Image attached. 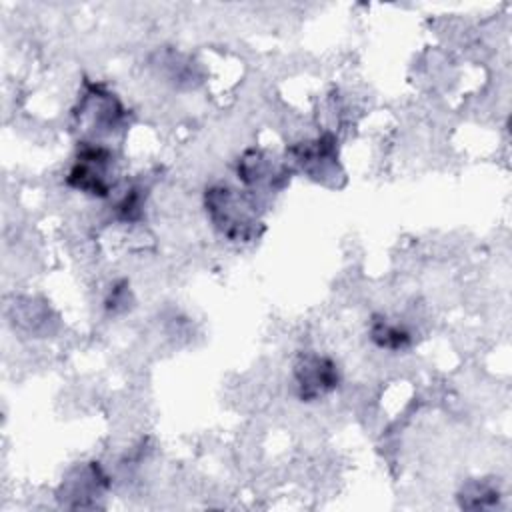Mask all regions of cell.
Here are the masks:
<instances>
[{
    "label": "cell",
    "mask_w": 512,
    "mask_h": 512,
    "mask_svg": "<svg viewBox=\"0 0 512 512\" xmlns=\"http://www.w3.org/2000/svg\"><path fill=\"white\" fill-rule=\"evenodd\" d=\"M204 206L214 228L232 242H250L260 234V220L254 204L228 184L210 186L204 194Z\"/></svg>",
    "instance_id": "1"
},
{
    "label": "cell",
    "mask_w": 512,
    "mask_h": 512,
    "mask_svg": "<svg viewBox=\"0 0 512 512\" xmlns=\"http://www.w3.org/2000/svg\"><path fill=\"white\" fill-rule=\"evenodd\" d=\"M114 154L96 142H82L66 174V184L94 198H106L112 190Z\"/></svg>",
    "instance_id": "2"
},
{
    "label": "cell",
    "mask_w": 512,
    "mask_h": 512,
    "mask_svg": "<svg viewBox=\"0 0 512 512\" xmlns=\"http://www.w3.org/2000/svg\"><path fill=\"white\" fill-rule=\"evenodd\" d=\"M340 372L332 358L320 354H302L294 364V386L302 402H314L336 390Z\"/></svg>",
    "instance_id": "3"
},
{
    "label": "cell",
    "mask_w": 512,
    "mask_h": 512,
    "mask_svg": "<svg viewBox=\"0 0 512 512\" xmlns=\"http://www.w3.org/2000/svg\"><path fill=\"white\" fill-rule=\"evenodd\" d=\"M370 338L378 348L400 352L412 344V334L398 322H390L386 316H374L370 322Z\"/></svg>",
    "instance_id": "4"
},
{
    "label": "cell",
    "mask_w": 512,
    "mask_h": 512,
    "mask_svg": "<svg viewBox=\"0 0 512 512\" xmlns=\"http://www.w3.org/2000/svg\"><path fill=\"white\" fill-rule=\"evenodd\" d=\"M496 500H498V492L494 488L480 486V484H470L464 490L462 506H466V508H486V506H494Z\"/></svg>",
    "instance_id": "5"
},
{
    "label": "cell",
    "mask_w": 512,
    "mask_h": 512,
    "mask_svg": "<svg viewBox=\"0 0 512 512\" xmlns=\"http://www.w3.org/2000/svg\"><path fill=\"white\" fill-rule=\"evenodd\" d=\"M118 214L124 218V220H138L140 214H142V196H140V190L132 188L130 192H126V196L120 200L118 204Z\"/></svg>",
    "instance_id": "6"
}]
</instances>
